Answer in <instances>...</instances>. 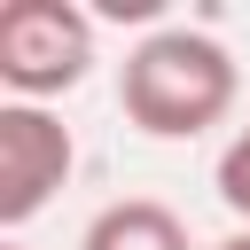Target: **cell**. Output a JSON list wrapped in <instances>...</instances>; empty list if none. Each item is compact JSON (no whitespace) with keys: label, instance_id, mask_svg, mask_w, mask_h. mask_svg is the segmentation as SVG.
Listing matches in <instances>:
<instances>
[{"label":"cell","instance_id":"6","mask_svg":"<svg viewBox=\"0 0 250 250\" xmlns=\"http://www.w3.org/2000/svg\"><path fill=\"white\" fill-rule=\"evenodd\" d=\"M211 250H250V227H234V234H219Z\"/></svg>","mask_w":250,"mask_h":250},{"label":"cell","instance_id":"2","mask_svg":"<svg viewBox=\"0 0 250 250\" xmlns=\"http://www.w3.org/2000/svg\"><path fill=\"white\" fill-rule=\"evenodd\" d=\"M94 70V16L78 0H8L0 8V86L8 102H55Z\"/></svg>","mask_w":250,"mask_h":250},{"label":"cell","instance_id":"4","mask_svg":"<svg viewBox=\"0 0 250 250\" xmlns=\"http://www.w3.org/2000/svg\"><path fill=\"white\" fill-rule=\"evenodd\" d=\"M78 250H195V234H188V219H180L172 203H156V195H117V203H102V211L86 219Z\"/></svg>","mask_w":250,"mask_h":250},{"label":"cell","instance_id":"5","mask_svg":"<svg viewBox=\"0 0 250 250\" xmlns=\"http://www.w3.org/2000/svg\"><path fill=\"white\" fill-rule=\"evenodd\" d=\"M211 188H219V203L234 211V227H250V125L219 148V164H211Z\"/></svg>","mask_w":250,"mask_h":250},{"label":"cell","instance_id":"7","mask_svg":"<svg viewBox=\"0 0 250 250\" xmlns=\"http://www.w3.org/2000/svg\"><path fill=\"white\" fill-rule=\"evenodd\" d=\"M0 250H23V242H0Z\"/></svg>","mask_w":250,"mask_h":250},{"label":"cell","instance_id":"1","mask_svg":"<svg viewBox=\"0 0 250 250\" xmlns=\"http://www.w3.org/2000/svg\"><path fill=\"white\" fill-rule=\"evenodd\" d=\"M234 94H242L234 55L195 23H156L117 62V109L148 141H203L211 125H227Z\"/></svg>","mask_w":250,"mask_h":250},{"label":"cell","instance_id":"3","mask_svg":"<svg viewBox=\"0 0 250 250\" xmlns=\"http://www.w3.org/2000/svg\"><path fill=\"white\" fill-rule=\"evenodd\" d=\"M70 172H78L70 125L39 102H0V227H8V242L70 188Z\"/></svg>","mask_w":250,"mask_h":250}]
</instances>
